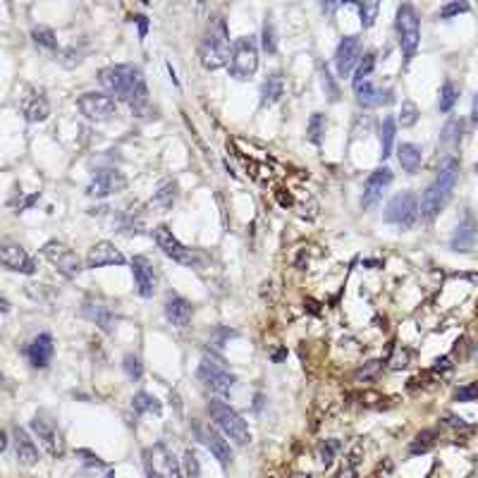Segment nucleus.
Masks as SVG:
<instances>
[{"label": "nucleus", "mask_w": 478, "mask_h": 478, "mask_svg": "<svg viewBox=\"0 0 478 478\" xmlns=\"http://www.w3.org/2000/svg\"><path fill=\"white\" fill-rule=\"evenodd\" d=\"M373 67H375V53H366L361 60H358V65L354 70V86L361 84V81H366L368 74L373 72Z\"/></svg>", "instance_id": "obj_38"}, {"label": "nucleus", "mask_w": 478, "mask_h": 478, "mask_svg": "<svg viewBox=\"0 0 478 478\" xmlns=\"http://www.w3.org/2000/svg\"><path fill=\"white\" fill-rule=\"evenodd\" d=\"M282 96H285V77L280 70H275L261 84V105H275Z\"/></svg>", "instance_id": "obj_27"}, {"label": "nucleus", "mask_w": 478, "mask_h": 478, "mask_svg": "<svg viewBox=\"0 0 478 478\" xmlns=\"http://www.w3.org/2000/svg\"><path fill=\"white\" fill-rule=\"evenodd\" d=\"M122 368H124V373H127L132 380H141V375H144V363H141V358L136 356V354H124V358H122Z\"/></svg>", "instance_id": "obj_39"}, {"label": "nucleus", "mask_w": 478, "mask_h": 478, "mask_svg": "<svg viewBox=\"0 0 478 478\" xmlns=\"http://www.w3.org/2000/svg\"><path fill=\"white\" fill-rule=\"evenodd\" d=\"M457 98H459V86L452 79H448L443 84V89H440V100H438L440 112H450L452 108H455Z\"/></svg>", "instance_id": "obj_34"}, {"label": "nucleus", "mask_w": 478, "mask_h": 478, "mask_svg": "<svg viewBox=\"0 0 478 478\" xmlns=\"http://www.w3.org/2000/svg\"><path fill=\"white\" fill-rule=\"evenodd\" d=\"M77 457H84L81 462L86 464V467H91V469H103L105 464H103V459H98L96 455H91V452H86V450H79L77 452Z\"/></svg>", "instance_id": "obj_48"}, {"label": "nucleus", "mask_w": 478, "mask_h": 478, "mask_svg": "<svg viewBox=\"0 0 478 478\" xmlns=\"http://www.w3.org/2000/svg\"><path fill=\"white\" fill-rule=\"evenodd\" d=\"M263 50L266 53H275V31L270 22L263 24Z\"/></svg>", "instance_id": "obj_47"}, {"label": "nucleus", "mask_w": 478, "mask_h": 478, "mask_svg": "<svg viewBox=\"0 0 478 478\" xmlns=\"http://www.w3.org/2000/svg\"><path fill=\"white\" fill-rule=\"evenodd\" d=\"M132 22H136V27H139V41H144L148 34V17L146 15H134L132 17Z\"/></svg>", "instance_id": "obj_50"}, {"label": "nucleus", "mask_w": 478, "mask_h": 478, "mask_svg": "<svg viewBox=\"0 0 478 478\" xmlns=\"http://www.w3.org/2000/svg\"><path fill=\"white\" fill-rule=\"evenodd\" d=\"M395 31H397V41H400L402 53H404V62H412L419 50V43H421V24H419L416 10H414L409 3L397 8V15H395Z\"/></svg>", "instance_id": "obj_7"}, {"label": "nucleus", "mask_w": 478, "mask_h": 478, "mask_svg": "<svg viewBox=\"0 0 478 478\" xmlns=\"http://www.w3.org/2000/svg\"><path fill=\"white\" fill-rule=\"evenodd\" d=\"M124 187H127V177H124L117 168H98L96 173H93L89 187H86V194L96 199H105L110 197V194L122 192Z\"/></svg>", "instance_id": "obj_14"}, {"label": "nucleus", "mask_w": 478, "mask_h": 478, "mask_svg": "<svg viewBox=\"0 0 478 478\" xmlns=\"http://www.w3.org/2000/svg\"><path fill=\"white\" fill-rule=\"evenodd\" d=\"M209 416L216 421V426L220 429L225 438H230L237 445H249L251 443V431L249 424L244 421L239 414L232 409L228 402L223 400H213L209 404Z\"/></svg>", "instance_id": "obj_6"}, {"label": "nucleus", "mask_w": 478, "mask_h": 478, "mask_svg": "<svg viewBox=\"0 0 478 478\" xmlns=\"http://www.w3.org/2000/svg\"><path fill=\"white\" fill-rule=\"evenodd\" d=\"M339 450V443L337 440H325V443H320L318 445V457H320V462L328 467V464L332 462V457H335V452Z\"/></svg>", "instance_id": "obj_42"}, {"label": "nucleus", "mask_w": 478, "mask_h": 478, "mask_svg": "<svg viewBox=\"0 0 478 478\" xmlns=\"http://www.w3.org/2000/svg\"><path fill=\"white\" fill-rule=\"evenodd\" d=\"M259 70V43L256 36H239L232 43V53L228 62V72L232 79L247 81Z\"/></svg>", "instance_id": "obj_5"}, {"label": "nucleus", "mask_w": 478, "mask_h": 478, "mask_svg": "<svg viewBox=\"0 0 478 478\" xmlns=\"http://www.w3.org/2000/svg\"><path fill=\"white\" fill-rule=\"evenodd\" d=\"M177 197H180V185L175 180H168V182H163L158 190H156L151 204L161 211H170L175 206V201H177Z\"/></svg>", "instance_id": "obj_29"}, {"label": "nucleus", "mask_w": 478, "mask_h": 478, "mask_svg": "<svg viewBox=\"0 0 478 478\" xmlns=\"http://www.w3.org/2000/svg\"><path fill=\"white\" fill-rule=\"evenodd\" d=\"M168 72H170V79H173V84L180 86V79H177V74H175V67L170 65V62H168Z\"/></svg>", "instance_id": "obj_54"}, {"label": "nucleus", "mask_w": 478, "mask_h": 478, "mask_svg": "<svg viewBox=\"0 0 478 478\" xmlns=\"http://www.w3.org/2000/svg\"><path fill=\"white\" fill-rule=\"evenodd\" d=\"M163 311H165L168 323H173L175 328H187V325L192 323V316H194L192 301H187L177 292H170L168 294L165 304H163Z\"/></svg>", "instance_id": "obj_22"}, {"label": "nucleus", "mask_w": 478, "mask_h": 478, "mask_svg": "<svg viewBox=\"0 0 478 478\" xmlns=\"http://www.w3.org/2000/svg\"><path fill=\"white\" fill-rule=\"evenodd\" d=\"M354 96L361 108H380V105L392 103V91L378 89V86H373L368 79L354 86Z\"/></svg>", "instance_id": "obj_23"}, {"label": "nucleus", "mask_w": 478, "mask_h": 478, "mask_svg": "<svg viewBox=\"0 0 478 478\" xmlns=\"http://www.w3.org/2000/svg\"><path fill=\"white\" fill-rule=\"evenodd\" d=\"M53 337L48 335V332H41V335H36L34 339L29 342L27 347V358L29 363L34 368H46L50 363V358H53Z\"/></svg>", "instance_id": "obj_26"}, {"label": "nucleus", "mask_w": 478, "mask_h": 478, "mask_svg": "<svg viewBox=\"0 0 478 478\" xmlns=\"http://www.w3.org/2000/svg\"><path fill=\"white\" fill-rule=\"evenodd\" d=\"M421 209H419V197L414 192H400L392 197L385 206V223L397 225L402 230H412L419 223Z\"/></svg>", "instance_id": "obj_8"}, {"label": "nucleus", "mask_w": 478, "mask_h": 478, "mask_svg": "<svg viewBox=\"0 0 478 478\" xmlns=\"http://www.w3.org/2000/svg\"><path fill=\"white\" fill-rule=\"evenodd\" d=\"M98 81L115 100L127 103L132 112L144 115L148 108V86L144 70L139 65L122 62V65H108L98 72Z\"/></svg>", "instance_id": "obj_1"}, {"label": "nucleus", "mask_w": 478, "mask_h": 478, "mask_svg": "<svg viewBox=\"0 0 478 478\" xmlns=\"http://www.w3.org/2000/svg\"><path fill=\"white\" fill-rule=\"evenodd\" d=\"M383 361H368L366 366H361L356 371V378H371V375H375L380 371Z\"/></svg>", "instance_id": "obj_49"}, {"label": "nucleus", "mask_w": 478, "mask_h": 478, "mask_svg": "<svg viewBox=\"0 0 478 478\" xmlns=\"http://www.w3.org/2000/svg\"><path fill=\"white\" fill-rule=\"evenodd\" d=\"M431 438H436V433H433V431L419 433L416 440H414V443H412V448H409V450H412V455H419V452H426V450H429L431 445H433V440H431Z\"/></svg>", "instance_id": "obj_43"}, {"label": "nucleus", "mask_w": 478, "mask_h": 478, "mask_svg": "<svg viewBox=\"0 0 478 478\" xmlns=\"http://www.w3.org/2000/svg\"><path fill=\"white\" fill-rule=\"evenodd\" d=\"M478 397V383H469V385L459 387L455 392V400L457 402H471Z\"/></svg>", "instance_id": "obj_46"}, {"label": "nucleus", "mask_w": 478, "mask_h": 478, "mask_svg": "<svg viewBox=\"0 0 478 478\" xmlns=\"http://www.w3.org/2000/svg\"><path fill=\"white\" fill-rule=\"evenodd\" d=\"M397 158L407 175H416L421 168V161H424V151H421V146H416V144L407 141L397 148Z\"/></svg>", "instance_id": "obj_28"}, {"label": "nucleus", "mask_w": 478, "mask_h": 478, "mask_svg": "<svg viewBox=\"0 0 478 478\" xmlns=\"http://www.w3.org/2000/svg\"><path fill=\"white\" fill-rule=\"evenodd\" d=\"M392 185V170L390 168H375L373 173L368 175L366 185H363L361 199H358V206L361 211H371L383 201V194H385L387 187Z\"/></svg>", "instance_id": "obj_15"}, {"label": "nucleus", "mask_w": 478, "mask_h": 478, "mask_svg": "<svg viewBox=\"0 0 478 478\" xmlns=\"http://www.w3.org/2000/svg\"><path fill=\"white\" fill-rule=\"evenodd\" d=\"M144 467H146L148 478H182V469L177 459L165 445L144 450Z\"/></svg>", "instance_id": "obj_11"}, {"label": "nucleus", "mask_w": 478, "mask_h": 478, "mask_svg": "<svg viewBox=\"0 0 478 478\" xmlns=\"http://www.w3.org/2000/svg\"><path fill=\"white\" fill-rule=\"evenodd\" d=\"M325 129H328V119H325V115L323 112H313L309 119V141L320 146V144H323V136H325Z\"/></svg>", "instance_id": "obj_37"}, {"label": "nucleus", "mask_w": 478, "mask_h": 478, "mask_svg": "<svg viewBox=\"0 0 478 478\" xmlns=\"http://www.w3.org/2000/svg\"><path fill=\"white\" fill-rule=\"evenodd\" d=\"M462 12H469V3H448L440 8V17L443 20H452V17L462 15Z\"/></svg>", "instance_id": "obj_45"}, {"label": "nucleus", "mask_w": 478, "mask_h": 478, "mask_svg": "<svg viewBox=\"0 0 478 478\" xmlns=\"http://www.w3.org/2000/svg\"><path fill=\"white\" fill-rule=\"evenodd\" d=\"M153 239L163 254H165L168 259H173L175 263H182V266H197L199 263V251L185 247V244L173 235V230H170L168 225H158V228L153 230Z\"/></svg>", "instance_id": "obj_12"}, {"label": "nucleus", "mask_w": 478, "mask_h": 478, "mask_svg": "<svg viewBox=\"0 0 478 478\" xmlns=\"http://www.w3.org/2000/svg\"><path fill=\"white\" fill-rule=\"evenodd\" d=\"M448 419H450L448 421L450 426H455V429H464V419H457V416H448Z\"/></svg>", "instance_id": "obj_53"}, {"label": "nucleus", "mask_w": 478, "mask_h": 478, "mask_svg": "<svg viewBox=\"0 0 478 478\" xmlns=\"http://www.w3.org/2000/svg\"><path fill=\"white\" fill-rule=\"evenodd\" d=\"M41 254H43V259L48 263H53L65 278H77L81 273V268H84L81 266V259L77 256V251L70 249L67 244L58 242V239H50V242L43 244Z\"/></svg>", "instance_id": "obj_10"}, {"label": "nucleus", "mask_w": 478, "mask_h": 478, "mask_svg": "<svg viewBox=\"0 0 478 478\" xmlns=\"http://www.w3.org/2000/svg\"><path fill=\"white\" fill-rule=\"evenodd\" d=\"M476 237H478V223H476L474 213L467 209L464 211V218L459 220L457 232H455V237H452L450 247L455 251H469L471 247H474Z\"/></svg>", "instance_id": "obj_24"}, {"label": "nucleus", "mask_w": 478, "mask_h": 478, "mask_svg": "<svg viewBox=\"0 0 478 478\" xmlns=\"http://www.w3.org/2000/svg\"><path fill=\"white\" fill-rule=\"evenodd\" d=\"M127 259L112 242H96L86 254V268H103V266H124Z\"/></svg>", "instance_id": "obj_21"}, {"label": "nucleus", "mask_w": 478, "mask_h": 478, "mask_svg": "<svg viewBox=\"0 0 478 478\" xmlns=\"http://www.w3.org/2000/svg\"><path fill=\"white\" fill-rule=\"evenodd\" d=\"M416 119H419L416 103H412V100H404V103H402V112H400L402 127H412V124H416Z\"/></svg>", "instance_id": "obj_41"}, {"label": "nucleus", "mask_w": 478, "mask_h": 478, "mask_svg": "<svg viewBox=\"0 0 478 478\" xmlns=\"http://www.w3.org/2000/svg\"><path fill=\"white\" fill-rule=\"evenodd\" d=\"M285 356H287V349H285V347H280V349H275V351H273V356H270V358H273L275 363H280Z\"/></svg>", "instance_id": "obj_51"}, {"label": "nucleus", "mask_w": 478, "mask_h": 478, "mask_svg": "<svg viewBox=\"0 0 478 478\" xmlns=\"http://www.w3.org/2000/svg\"><path fill=\"white\" fill-rule=\"evenodd\" d=\"M17 108H20L22 117L27 122H43L50 115V103L46 98V91L39 89V86H22L20 98H17Z\"/></svg>", "instance_id": "obj_13"}, {"label": "nucleus", "mask_w": 478, "mask_h": 478, "mask_svg": "<svg viewBox=\"0 0 478 478\" xmlns=\"http://www.w3.org/2000/svg\"><path fill=\"white\" fill-rule=\"evenodd\" d=\"M358 12V20H361V27L363 29H371L378 20V10H380V3H375V0H363V3H351Z\"/></svg>", "instance_id": "obj_33"}, {"label": "nucleus", "mask_w": 478, "mask_h": 478, "mask_svg": "<svg viewBox=\"0 0 478 478\" xmlns=\"http://www.w3.org/2000/svg\"><path fill=\"white\" fill-rule=\"evenodd\" d=\"M132 407H134L136 414H156V416L163 414V404L148 392H136L134 397H132Z\"/></svg>", "instance_id": "obj_32"}, {"label": "nucleus", "mask_w": 478, "mask_h": 478, "mask_svg": "<svg viewBox=\"0 0 478 478\" xmlns=\"http://www.w3.org/2000/svg\"><path fill=\"white\" fill-rule=\"evenodd\" d=\"M185 469H187V478H199L201 464H199V457H197V452H194V450L185 452Z\"/></svg>", "instance_id": "obj_44"}, {"label": "nucleus", "mask_w": 478, "mask_h": 478, "mask_svg": "<svg viewBox=\"0 0 478 478\" xmlns=\"http://www.w3.org/2000/svg\"><path fill=\"white\" fill-rule=\"evenodd\" d=\"M129 266H132V278H134L139 297L151 299L156 294V285H158V275H156L153 263H151V259H146V256H134Z\"/></svg>", "instance_id": "obj_18"}, {"label": "nucleus", "mask_w": 478, "mask_h": 478, "mask_svg": "<svg viewBox=\"0 0 478 478\" xmlns=\"http://www.w3.org/2000/svg\"><path fill=\"white\" fill-rule=\"evenodd\" d=\"M197 378L201 380V385L209 390V392L218 395V397H228L237 385V375L225 366V361H220V358L213 356V354L201 356Z\"/></svg>", "instance_id": "obj_4"}, {"label": "nucleus", "mask_w": 478, "mask_h": 478, "mask_svg": "<svg viewBox=\"0 0 478 478\" xmlns=\"http://www.w3.org/2000/svg\"><path fill=\"white\" fill-rule=\"evenodd\" d=\"M462 129H464L462 119H457V117L450 119V122L443 127L440 144H443V146H459V141H462Z\"/></svg>", "instance_id": "obj_36"}, {"label": "nucleus", "mask_w": 478, "mask_h": 478, "mask_svg": "<svg viewBox=\"0 0 478 478\" xmlns=\"http://www.w3.org/2000/svg\"><path fill=\"white\" fill-rule=\"evenodd\" d=\"M12 436H15V455H17V464L20 467H36L39 464V448L34 445V440L29 438V433L15 426L12 429Z\"/></svg>", "instance_id": "obj_25"}, {"label": "nucleus", "mask_w": 478, "mask_h": 478, "mask_svg": "<svg viewBox=\"0 0 478 478\" xmlns=\"http://www.w3.org/2000/svg\"><path fill=\"white\" fill-rule=\"evenodd\" d=\"M31 39L39 48H46V50H58V36H55V31L50 27H34L31 29Z\"/></svg>", "instance_id": "obj_35"}, {"label": "nucleus", "mask_w": 478, "mask_h": 478, "mask_svg": "<svg viewBox=\"0 0 478 478\" xmlns=\"http://www.w3.org/2000/svg\"><path fill=\"white\" fill-rule=\"evenodd\" d=\"M320 81H323V89H325V96H328L332 103L339 98V89H337V84H335V79H332V74H330V70H328V65H323L320 67Z\"/></svg>", "instance_id": "obj_40"}, {"label": "nucleus", "mask_w": 478, "mask_h": 478, "mask_svg": "<svg viewBox=\"0 0 478 478\" xmlns=\"http://www.w3.org/2000/svg\"><path fill=\"white\" fill-rule=\"evenodd\" d=\"M81 115H84L89 122H108V119L117 117V100L110 96V93H100V91H89L81 93L77 100Z\"/></svg>", "instance_id": "obj_9"}, {"label": "nucleus", "mask_w": 478, "mask_h": 478, "mask_svg": "<svg viewBox=\"0 0 478 478\" xmlns=\"http://www.w3.org/2000/svg\"><path fill=\"white\" fill-rule=\"evenodd\" d=\"M84 316L89 318V320H93V323H96L100 330L112 332V325H115V320H112L110 306H105V304H86L84 306Z\"/></svg>", "instance_id": "obj_30"}, {"label": "nucleus", "mask_w": 478, "mask_h": 478, "mask_svg": "<svg viewBox=\"0 0 478 478\" xmlns=\"http://www.w3.org/2000/svg\"><path fill=\"white\" fill-rule=\"evenodd\" d=\"M0 263L12 273H22V275H34L36 273V261L29 256V251L22 244H15L10 239H5L0 244Z\"/></svg>", "instance_id": "obj_16"}, {"label": "nucleus", "mask_w": 478, "mask_h": 478, "mask_svg": "<svg viewBox=\"0 0 478 478\" xmlns=\"http://www.w3.org/2000/svg\"><path fill=\"white\" fill-rule=\"evenodd\" d=\"M358 58H361V39L358 36H344L335 50V70L339 77H349L356 70Z\"/></svg>", "instance_id": "obj_19"}, {"label": "nucleus", "mask_w": 478, "mask_h": 478, "mask_svg": "<svg viewBox=\"0 0 478 478\" xmlns=\"http://www.w3.org/2000/svg\"><path fill=\"white\" fill-rule=\"evenodd\" d=\"M194 431H197L199 443L204 445V448L209 450L211 455L223 464V467H230L232 464V448H230L228 440H225L223 433H218L211 424H199Z\"/></svg>", "instance_id": "obj_17"}, {"label": "nucleus", "mask_w": 478, "mask_h": 478, "mask_svg": "<svg viewBox=\"0 0 478 478\" xmlns=\"http://www.w3.org/2000/svg\"><path fill=\"white\" fill-rule=\"evenodd\" d=\"M230 31L228 24L220 15H213L209 24L204 29V36H201L199 43V60L206 70H220L230 62Z\"/></svg>", "instance_id": "obj_2"}, {"label": "nucleus", "mask_w": 478, "mask_h": 478, "mask_svg": "<svg viewBox=\"0 0 478 478\" xmlns=\"http://www.w3.org/2000/svg\"><path fill=\"white\" fill-rule=\"evenodd\" d=\"M395 134H397V122H395L392 115H387L380 124V158L383 161L390 158V153H392Z\"/></svg>", "instance_id": "obj_31"}, {"label": "nucleus", "mask_w": 478, "mask_h": 478, "mask_svg": "<svg viewBox=\"0 0 478 478\" xmlns=\"http://www.w3.org/2000/svg\"><path fill=\"white\" fill-rule=\"evenodd\" d=\"M31 431H34V436L41 440V445L50 452V455L53 457L62 455V436H60L58 426H55L50 419H46V414L39 412L34 419H31Z\"/></svg>", "instance_id": "obj_20"}, {"label": "nucleus", "mask_w": 478, "mask_h": 478, "mask_svg": "<svg viewBox=\"0 0 478 478\" xmlns=\"http://www.w3.org/2000/svg\"><path fill=\"white\" fill-rule=\"evenodd\" d=\"M105 478H115V471H108V474H105Z\"/></svg>", "instance_id": "obj_55"}, {"label": "nucleus", "mask_w": 478, "mask_h": 478, "mask_svg": "<svg viewBox=\"0 0 478 478\" xmlns=\"http://www.w3.org/2000/svg\"><path fill=\"white\" fill-rule=\"evenodd\" d=\"M457 180H459V161L450 156V158H445V163L440 165L438 177L433 180V185L424 192V197L419 201L421 218L433 220L445 209V204L450 201L452 192H455L457 187Z\"/></svg>", "instance_id": "obj_3"}, {"label": "nucleus", "mask_w": 478, "mask_h": 478, "mask_svg": "<svg viewBox=\"0 0 478 478\" xmlns=\"http://www.w3.org/2000/svg\"><path fill=\"white\" fill-rule=\"evenodd\" d=\"M471 122H478V93H476V98H474V108H471Z\"/></svg>", "instance_id": "obj_52"}]
</instances>
